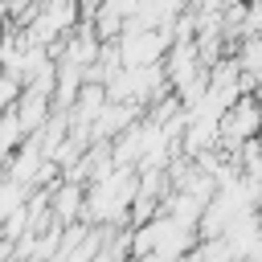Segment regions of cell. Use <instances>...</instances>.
I'll return each instance as SVG.
<instances>
[{
    "label": "cell",
    "instance_id": "cell-1",
    "mask_svg": "<svg viewBox=\"0 0 262 262\" xmlns=\"http://www.w3.org/2000/svg\"><path fill=\"white\" fill-rule=\"evenodd\" d=\"M82 82H86V74H82V66L74 61V57H66L61 61V70H57V102H74L78 98V90H82Z\"/></svg>",
    "mask_w": 262,
    "mask_h": 262
},
{
    "label": "cell",
    "instance_id": "cell-2",
    "mask_svg": "<svg viewBox=\"0 0 262 262\" xmlns=\"http://www.w3.org/2000/svg\"><path fill=\"white\" fill-rule=\"evenodd\" d=\"M78 196H82V188H78V184H70V188H61V192H53V217H74V213H78V205H82Z\"/></svg>",
    "mask_w": 262,
    "mask_h": 262
}]
</instances>
